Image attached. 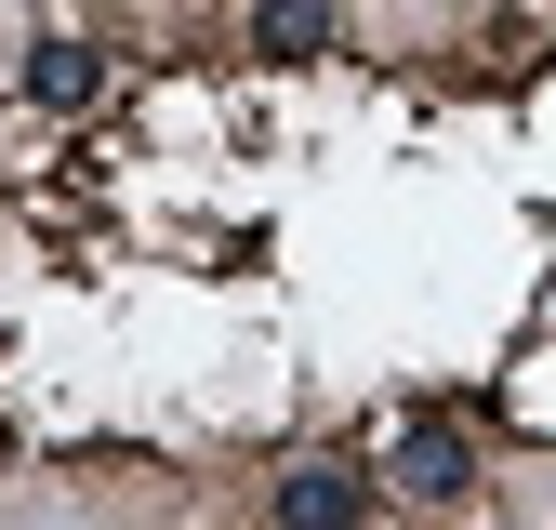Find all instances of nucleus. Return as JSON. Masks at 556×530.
Masks as SVG:
<instances>
[{"label":"nucleus","mask_w":556,"mask_h":530,"mask_svg":"<svg viewBox=\"0 0 556 530\" xmlns=\"http://www.w3.org/2000/svg\"><path fill=\"white\" fill-rule=\"evenodd\" d=\"M239 40L278 53V66H318V53H344V14H331V0H252Z\"/></svg>","instance_id":"nucleus-3"},{"label":"nucleus","mask_w":556,"mask_h":530,"mask_svg":"<svg viewBox=\"0 0 556 530\" xmlns=\"http://www.w3.org/2000/svg\"><path fill=\"white\" fill-rule=\"evenodd\" d=\"M371 478H384V504L464 517V504H477V438H464L451 412H397V425H384V451H371Z\"/></svg>","instance_id":"nucleus-1"},{"label":"nucleus","mask_w":556,"mask_h":530,"mask_svg":"<svg viewBox=\"0 0 556 530\" xmlns=\"http://www.w3.org/2000/svg\"><path fill=\"white\" fill-rule=\"evenodd\" d=\"M93 93H106V40H40V53H27V106L80 119Z\"/></svg>","instance_id":"nucleus-4"},{"label":"nucleus","mask_w":556,"mask_h":530,"mask_svg":"<svg viewBox=\"0 0 556 530\" xmlns=\"http://www.w3.org/2000/svg\"><path fill=\"white\" fill-rule=\"evenodd\" d=\"M265 530H384V478L344 451H305L265 478Z\"/></svg>","instance_id":"nucleus-2"}]
</instances>
